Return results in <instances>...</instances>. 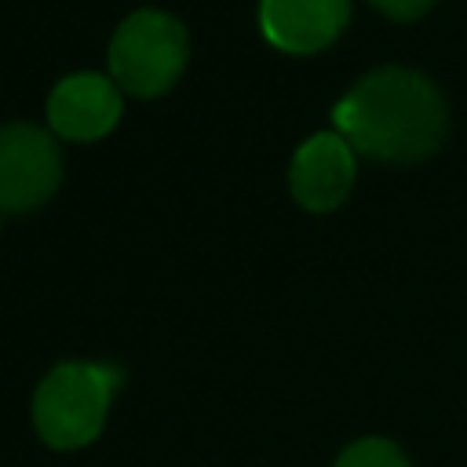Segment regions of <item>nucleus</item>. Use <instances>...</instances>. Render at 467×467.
I'll use <instances>...</instances> for the list:
<instances>
[{
	"label": "nucleus",
	"instance_id": "1",
	"mask_svg": "<svg viewBox=\"0 0 467 467\" xmlns=\"http://www.w3.org/2000/svg\"><path fill=\"white\" fill-rule=\"evenodd\" d=\"M332 124L354 153L387 164H412L441 146L449 113L423 73L387 66L361 77L336 102Z\"/></svg>",
	"mask_w": 467,
	"mask_h": 467
},
{
	"label": "nucleus",
	"instance_id": "2",
	"mask_svg": "<svg viewBox=\"0 0 467 467\" xmlns=\"http://www.w3.org/2000/svg\"><path fill=\"white\" fill-rule=\"evenodd\" d=\"M124 372L99 361L55 365L33 394V427L51 449H84L99 438Z\"/></svg>",
	"mask_w": 467,
	"mask_h": 467
},
{
	"label": "nucleus",
	"instance_id": "3",
	"mask_svg": "<svg viewBox=\"0 0 467 467\" xmlns=\"http://www.w3.org/2000/svg\"><path fill=\"white\" fill-rule=\"evenodd\" d=\"M190 58V36L179 18L164 11L128 15L109 40V73L113 84L135 99L164 95Z\"/></svg>",
	"mask_w": 467,
	"mask_h": 467
},
{
	"label": "nucleus",
	"instance_id": "4",
	"mask_svg": "<svg viewBox=\"0 0 467 467\" xmlns=\"http://www.w3.org/2000/svg\"><path fill=\"white\" fill-rule=\"evenodd\" d=\"M62 179L55 139L36 124L0 128V212L40 208Z\"/></svg>",
	"mask_w": 467,
	"mask_h": 467
},
{
	"label": "nucleus",
	"instance_id": "5",
	"mask_svg": "<svg viewBox=\"0 0 467 467\" xmlns=\"http://www.w3.org/2000/svg\"><path fill=\"white\" fill-rule=\"evenodd\" d=\"M292 197L306 212H332L347 201L354 186V150L339 131H321L306 139L288 168Z\"/></svg>",
	"mask_w": 467,
	"mask_h": 467
},
{
	"label": "nucleus",
	"instance_id": "6",
	"mask_svg": "<svg viewBox=\"0 0 467 467\" xmlns=\"http://www.w3.org/2000/svg\"><path fill=\"white\" fill-rule=\"evenodd\" d=\"M120 120V91L102 73H73L55 84L47 99V124L62 139L95 142Z\"/></svg>",
	"mask_w": 467,
	"mask_h": 467
},
{
	"label": "nucleus",
	"instance_id": "7",
	"mask_svg": "<svg viewBox=\"0 0 467 467\" xmlns=\"http://www.w3.org/2000/svg\"><path fill=\"white\" fill-rule=\"evenodd\" d=\"M350 22V0H259L263 36L288 55L328 47Z\"/></svg>",
	"mask_w": 467,
	"mask_h": 467
},
{
	"label": "nucleus",
	"instance_id": "8",
	"mask_svg": "<svg viewBox=\"0 0 467 467\" xmlns=\"http://www.w3.org/2000/svg\"><path fill=\"white\" fill-rule=\"evenodd\" d=\"M336 467H409L405 452L394 445V441H383V438H361L354 441L339 460Z\"/></svg>",
	"mask_w": 467,
	"mask_h": 467
},
{
	"label": "nucleus",
	"instance_id": "9",
	"mask_svg": "<svg viewBox=\"0 0 467 467\" xmlns=\"http://www.w3.org/2000/svg\"><path fill=\"white\" fill-rule=\"evenodd\" d=\"M376 11H383L387 18H398V22H412L420 15H427V7L434 0H368Z\"/></svg>",
	"mask_w": 467,
	"mask_h": 467
}]
</instances>
